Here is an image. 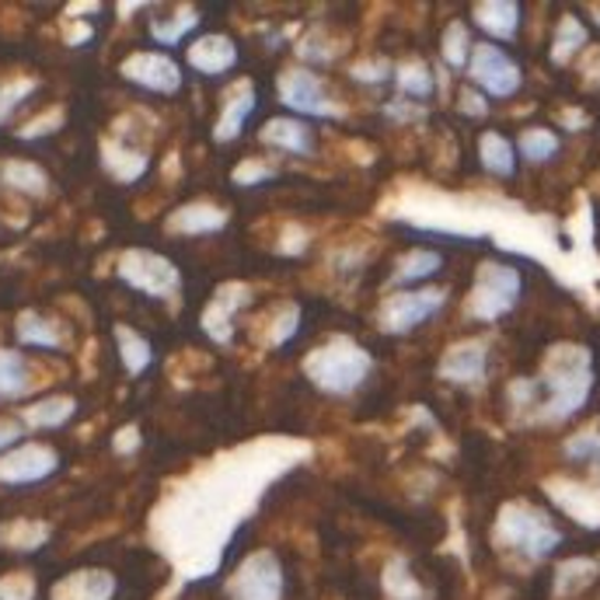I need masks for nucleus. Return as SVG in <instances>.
Segmentation results:
<instances>
[{"label": "nucleus", "instance_id": "obj_1", "mask_svg": "<svg viewBox=\"0 0 600 600\" xmlns=\"http://www.w3.org/2000/svg\"><path fill=\"white\" fill-rule=\"evenodd\" d=\"M370 367H373L370 353L349 339H332L325 346H318L304 360L308 381L314 388L328 391V395H349V391H356L367 381Z\"/></svg>", "mask_w": 600, "mask_h": 600}, {"label": "nucleus", "instance_id": "obj_2", "mask_svg": "<svg viewBox=\"0 0 600 600\" xmlns=\"http://www.w3.org/2000/svg\"><path fill=\"white\" fill-rule=\"evenodd\" d=\"M116 276L123 279L126 287H134L137 293L147 297H175L182 290V273L172 258H164L158 252H147V249H129L119 255V266Z\"/></svg>", "mask_w": 600, "mask_h": 600}, {"label": "nucleus", "instance_id": "obj_3", "mask_svg": "<svg viewBox=\"0 0 600 600\" xmlns=\"http://www.w3.org/2000/svg\"><path fill=\"white\" fill-rule=\"evenodd\" d=\"M468 81H472V88L482 91L485 99H510L520 91L523 73L506 49L482 43L472 49V60H468Z\"/></svg>", "mask_w": 600, "mask_h": 600}, {"label": "nucleus", "instance_id": "obj_4", "mask_svg": "<svg viewBox=\"0 0 600 600\" xmlns=\"http://www.w3.org/2000/svg\"><path fill=\"white\" fill-rule=\"evenodd\" d=\"M447 304V290L419 287V290H399L381 304V328L388 335H408L429 318H437Z\"/></svg>", "mask_w": 600, "mask_h": 600}, {"label": "nucleus", "instance_id": "obj_5", "mask_svg": "<svg viewBox=\"0 0 600 600\" xmlns=\"http://www.w3.org/2000/svg\"><path fill=\"white\" fill-rule=\"evenodd\" d=\"M520 273L510 266H485L475 279V290L468 297V314L475 322H496L517 304L520 297Z\"/></svg>", "mask_w": 600, "mask_h": 600}, {"label": "nucleus", "instance_id": "obj_6", "mask_svg": "<svg viewBox=\"0 0 600 600\" xmlns=\"http://www.w3.org/2000/svg\"><path fill=\"white\" fill-rule=\"evenodd\" d=\"M499 534L506 545H514L517 552L531 558H545L562 541V534L538 510H531V506H506L499 520Z\"/></svg>", "mask_w": 600, "mask_h": 600}, {"label": "nucleus", "instance_id": "obj_7", "mask_svg": "<svg viewBox=\"0 0 600 600\" xmlns=\"http://www.w3.org/2000/svg\"><path fill=\"white\" fill-rule=\"evenodd\" d=\"M279 102H284L297 119H335L339 108L328 99V91L314 70L290 67L279 78Z\"/></svg>", "mask_w": 600, "mask_h": 600}, {"label": "nucleus", "instance_id": "obj_8", "mask_svg": "<svg viewBox=\"0 0 600 600\" xmlns=\"http://www.w3.org/2000/svg\"><path fill=\"white\" fill-rule=\"evenodd\" d=\"M549 399L541 405L545 419H566L573 412L587 402L590 395V367H587V356L576 353L569 364H555V370L549 373Z\"/></svg>", "mask_w": 600, "mask_h": 600}, {"label": "nucleus", "instance_id": "obj_9", "mask_svg": "<svg viewBox=\"0 0 600 600\" xmlns=\"http://www.w3.org/2000/svg\"><path fill=\"white\" fill-rule=\"evenodd\" d=\"M119 73L129 84L154 91V95H175L182 88V67L168 53H154V49L129 53L119 64Z\"/></svg>", "mask_w": 600, "mask_h": 600}, {"label": "nucleus", "instance_id": "obj_10", "mask_svg": "<svg viewBox=\"0 0 600 600\" xmlns=\"http://www.w3.org/2000/svg\"><path fill=\"white\" fill-rule=\"evenodd\" d=\"M60 472V454L49 443H22L0 458V482L4 485H39Z\"/></svg>", "mask_w": 600, "mask_h": 600}, {"label": "nucleus", "instance_id": "obj_11", "mask_svg": "<svg viewBox=\"0 0 600 600\" xmlns=\"http://www.w3.org/2000/svg\"><path fill=\"white\" fill-rule=\"evenodd\" d=\"M234 600H279L284 593V579H279V566L269 552L252 555L234 576Z\"/></svg>", "mask_w": 600, "mask_h": 600}, {"label": "nucleus", "instance_id": "obj_12", "mask_svg": "<svg viewBox=\"0 0 600 600\" xmlns=\"http://www.w3.org/2000/svg\"><path fill=\"white\" fill-rule=\"evenodd\" d=\"M485 370H489V349H485V343H478V339L450 346L437 367V373L450 384H478V381H485Z\"/></svg>", "mask_w": 600, "mask_h": 600}, {"label": "nucleus", "instance_id": "obj_13", "mask_svg": "<svg viewBox=\"0 0 600 600\" xmlns=\"http://www.w3.org/2000/svg\"><path fill=\"white\" fill-rule=\"evenodd\" d=\"M249 304V287L241 284H228L220 287L217 297L210 300V308L203 311V328L214 343H231L234 335V314Z\"/></svg>", "mask_w": 600, "mask_h": 600}, {"label": "nucleus", "instance_id": "obj_14", "mask_svg": "<svg viewBox=\"0 0 600 600\" xmlns=\"http://www.w3.org/2000/svg\"><path fill=\"white\" fill-rule=\"evenodd\" d=\"M252 112H255V88H252L249 81H241V84H234V88L228 91V99H223L220 119L214 123V140H217V143H231V140H238Z\"/></svg>", "mask_w": 600, "mask_h": 600}, {"label": "nucleus", "instance_id": "obj_15", "mask_svg": "<svg viewBox=\"0 0 600 600\" xmlns=\"http://www.w3.org/2000/svg\"><path fill=\"white\" fill-rule=\"evenodd\" d=\"M238 64V46L228 39V35H203L189 46V67L206 73V78H220V73L234 70Z\"/></svg>", "mask_w": 600, "mask_h": 600}, {"label": "nucleus", "instance_id": "obj_16", "mask_svg": "<svg viewBox=\"0 0 600 600\" xmlns=\"http://www.w3.org/2000/svg\"><path fill=\"white\" fill-rule=\"evenodd\" d=\"M262 143H269L276 150H287V154H314V129L297 119V116H276L262 126Z\"/></svg>", "mask_w": 600, "mask_h": 600}, {"label": "nucleus", "instance_id": "obj_17", "mask_svg": "<svg viewBox=\"0 0 600 600\" xmlns=\"http://www.w3.org/2000/svg\"><path fill=\"white\" fill-rule=\"evenodd\" d=\"M164 228L172 234H189V238L214 234V231L228 228V214H223L220 206H214V203H185L172 217H168Z\"/></svg>", "mask_w": 600, "mask_h": 600}, {"label": "nucleus", "instance_id": "obj_18", "mask_svg": "<svg viewBox=\"0 0 600 600\" xmlns=\"http://www.w3.org/2000/svg\"><path fill=\"white\" fill-rule=\"evenodd\" d=\"M443 269V255L434 252V249H412L399 266L395 273H391L388 287L395 290H419L426 279H434L437 273Z\"/></svg>", "mask_w": 600, "mask_h": 600}, {"label": "nucleus", "instance_id": "obj_19", "mask_svg": "<svg viewBox=\"0 0 600 600\" xmlns=\"http://www.w3.org/2000/svg\"><path fill=\"white\" fill-rule=\"evenodd\" d=\"M116 579L102 569H81L67 579H60L53 590V600H112Z\"/></svg>", "mask_w": 600, "mask_h": 600}, {"label": "nucleus", "instance_id": "obj_20", "mask_svg": "<svg viewBox=\"0 0 600 600\" xmlns=\"http://www.w3.org/2000/svg\"><path fill=\"white\" fill-rule=\"evenodd\" d=\"M73 416H78V399H70V395H46L39 402L25 405L18 419L25 423V429H60Z\"/></svg>", "mask_w": 600, "mask_h": 600}, {"label": "nucleus", "instance_id": "obj_21", "mask_svg": "<svg viewBox=\"0 0 600 600\" xmlns=\"http://www.w3.org/2000/svg\"><path fill=\"white\" fill-rule=\"evenodd\" d=\"M14 335L22 346L32 349H64V328L53 322V318L39 314V311H22L14 322Z\"/></svg>", "mask_w": 600, "mask_h": 600}, {"label": "nucleus", "instance_id": "obj_22", "mask_svg": "<svg viewBox=\"0 0 600 600\" xmlns=\"http://www.w3.org/2000/svg\"><path fill=\"white\" fill-rule=\"evenodd\" d=\"M0 182L22 196H35V199L49 196V175L35 161H25V158L4 161V168H0Z\"/></svg>", "mask_w": 600, "mask_h": 600}, {"label": "nucleus", "instance_id": "obj_23", "mask_svg": "<svg viewBox=\"0 0 600 600\" xmlns=\"http://www.w3.org/2000/svg\"><path fill=\"white\" fill-rule=\"evenodd\" d=\"M102 164H105V172L116 178V182H123V185H129V182H137V178H143V172H147V154H140V150H134V147H126V143H116V140H105L102 143Z\"/></svg>", "mask_w": 600, "mask_h": 600}, {"label": "nucleus", "instance_id": "obj_24", "mask_svg": "<svg viewBox=\"0 0 600 600\" xmlns=\"http://www.w3.org/2000/svg\"><path fill=\"white\" fill-rule=\"evenodd\" d=\"M116 346H119V360L129 378H140V373L154 364V346L129 325H116Z\"/></svg>", "mask_w": 600, "mask_h": 600}, {"label": "nucleus", "instance_id": "obj_25", "mask_svg": "<svg viewBox=\"0 0 600 600\" xmlns=\"http://www.w3.org/2000/svg\"><path fill=\"white\" fill-rule=\"evenodd\" d=\"M32 391L28 360L18 349H0V399H22Z\"/></svg>", "mask_w": 600, "mask_h": 600}, {"label": "nucleus", "instance_id": "obj_26", "mask_svg": "<svg viewBox=\"0 0 600 600\" xmlns=\"http://www.w3.org/2000/svg\"><path fill=\"white\" fill-rule=\"evenodd\" d=\"M478 158L485 164V172H493L499 178H510L517 172V150L514 143L499 137V134H485L478 143Z\"/></svg>", "mask_w": 600, "mask_h": 600}, {"label": "nucleus", "instance_id": "obj_27", "mask_svg": "<svg viewBox=\"0 0 600 600\" xmlns=\"http://www.w3.org/2000/svg\"><path fill=\"white\" fill-rule=\"evenodd\" d=\"M475 22L482 32L496 35V39H514L520 25L517 4H475Z\"/></svg>", "mask_w": 600, "mask_h": 600}, {"label": "nucleus", "instance_id": "obj_28", "mask_svg": "<svg viewBox=\"0 0 600 600\" xmlns=\"http://www.w3.org/2000/svg\"><path fill=\"white\" fill-rule=\"evenodd\" d=\"M0 541L14 552H35L49 541V523L43 520H11L0 528Z\"/></svg>", "mask_w": 600, "mask_h": 600}, {"label": "nucleus", "instance_id": "obj_29", "mask_svg": "<svg viewBox=\"0 0 600 600\" xmlns=\"http://www.w3.org/2000/svg\"><path fill=\"white\" fill-rule=\"evenodd\" d=\"M199 28V11L196 8H178L175 18H161V22H150V39L158 46H178L185 35Z\"/></svg>", "mask_w": 600, "mask_h": 600}, {"label": "nucleus", "instance_id": "obj_30", "mask_svg": "<svg viewBox=\"0 0 600 600\" xmlns=\"http://www.w3.org/2000/svg\"><path fill=\"white\" fill-rule=\"evenodd\" d=\"M395 84H399L402 95L412 99V102H426V99L437 91L434 70H429L423 60H412V64L399 67V70H395Z\"/></svg>", "mask_w": 600, "mask_h": 600}, {"label": "nucleus", "instance_id": "obj_31", "mask_svg": "<svg viewBox=\"0 0 600 600\" xmlns=\"http://www.w3.org/2000/svg\"><path fill=\"white\" fill-rule=\"evenodd\" d=\"M472 32H468V22H450L447 32H443V60L461 70L468 67V60H472Z\"/></svg>", "mask_w": 600, "mask_h": 600}, {"label": "nucleus", "instance_id": "obj_32", "mask_svg": "<svg viewBox=\"0 0 600 600\" xmlns=\"http://www.w3.org/2000/svg\"><path fill=\"white\" fill-rule=\"evenodd\" d=\"M520 154L523 161H549L552 154H558V137L552 134V129H528V134H520Z\"/></svg>", "mask_w": 600, "mask_h": 600}, {"label": "nucleus", "instance_id": "obj_33", "mask_svg": "<svg viewBox=\"0 0 600 600\" xmlns=\"http://www.w3.org/2000/svg\"><path fill=\"white\" fill-rule=\"evenodd\" d=\"M35 88H39V81H35V78H14L8 84H0V126H4L14 116L18 105H22Z\"/></svg>", "mask_w": 600, "mask_h": 600}, {"label": "nucleus", "instance_id": "obj_34", "mask_svg": "<svg viewBox=\"0 0 600 600\" xmlns=\"http://www.w3.org/2000/svg\"><path fill=\"white\" fill-rule=\"evenodd\" d=\"M584 43H587L584 25H579L576 18H566V22L558 25V35H555V53H552V56L562 64V60H569V53H576Z\"/></svg>", "mask_w": 600, "mask_h": 600}, {"label": "nucleus", "instance_id": "obj_35", "mask_svg": "<svg viewBox=\"0 0 600 600\" xmlns=\"http://www.w3.org/2000/svg\"><path fill=\"white\" fill-rule=\"evenodd\" d=\"M67 123V112L56 105V108H49V112H43L39 119H32V123H25L22 126V140H39V137H49V134H56V129H60Z\"/></svg>", "mask_w": 600, "mask_h": 600}, {"label": "nucleus", "instance_id": "obj_36", "mask_svg": "<svg viewBox=\"0 0 600 600\" xmlns=\"http://www.w3.org/2000/svg\"><path fill=\"white\" fill-rule=\"evenodd\" d=\"M391 64L384 60V56H378V60H360V64H353V81H360V84H384L391 78Z\"/></svg>", "mask_w": 600, "mask_h": 600}, {"label": "nucleus", "instance_id": "obj_37", "mask_svg": "<svg viewBox=\"0 0 600 600\" xmlns=\"http://www.w3.org/2000/svg\"><path fill=\"white\" fill-rule=\"evenodd\" d=\"M32 597H35L32 576L14 573V576H4V579H0V600H32Z\"/></svg>", "mask_w": 600, "mask_h": 600}, {"label": "nucleus", "instance_id": "obj_38", "mask_svg": "<svg viewBox=\"0 0 600 600\" xmlns=\"http://www.w3.org/2000/svg\"><path fill=\"white\" fill-rule=\"evenodd\" d=\"M22 440H25V423H22V419L0 416V458H4L8 450L22 447Z\"/></svg>", "mask_w": 600, "mask_h": 600}, {"label": "nucleus", "instance_id": "obj_39", "mask_svg": "<svg viewBox=\"0 0 600 600\" xmlns=\"http://www.w3.org/2000/svg\"><path fill=\"white\" fill-rule=\"evenodd\" d=\"M231 178H234L238 185H245V189H252V185L273 178V168H258V161H245L241 168H234V175H231Z\"/></svg>", "mask_w": 600, "mask_h": 600}, {"label": "nucleus", "instance_id": "obj_40", "mask_svg": "<svg viewBox=\"0 0 600 600\" xmlns=\"http://www.w3.org/2000/svg\"><path fill=\"white\" fill-rule=\"evenodd\" d=\"M566 450H569V458H576V461H600V437H593V434L576 437Z\"/></svg>", "mask_w": 600, "mask_h": 600}, {"label": "nucleus", "instance_id": "obj_41", "mask_svg": "<svg viewBox=\"0 0 600 600\" xmlns=\"http://www.w3.org/2000/svg\"><path fill=\"white\" fill-rule=\"evenodd\" d=\"M461 112H464V116H485V112H489V105H485V95H482V91L464 88V91H461Z\"/></svg>", "mask_w": 600, "mask_h": 600}, {"label": "nucleus", "instance_id": "obj_42", "mask_svg": "<svg viewBox=\"0 0 600 600\" xmlns=\"http://www.w3.org/2000/svg\"><path fill=\"white\" fill-rule=\"evenodd\" d=\"M112 447H116V454H134V450L140 447V429L137 426H123L116 440H112Z\"/></svg>", "mask_w": 600, "mask_h": 600}, {"label": "nucleus", "instance_id": "obj_43", "mask_svg": "<svg viewBox=\"0 0 600 600\" xmlns=\"http://www.w3.org/2000/svg\"><path fill=\"white\" fill-rule=\"evenodd\" d=\"M67 25V43L70 46H84L88 39H91V35H95V28H91V22H64Z\"/></svg>", "mask_w": 600, "mask_h": 600}, {"label": "nucleus", "instance_id": "obj_44", "mask_svg": "<svg viewBox=\"0 0 600 600\" xmlns=\"http://www.w3.org/2000/svg\"><path fill=\"white\" fill-rule=\"evenodd\" d=\"M99 11H102V4H70L67 18H73V14H99Z\"/></svg>", "mask_w": 600, "mask_h": 600}]
</instances>
